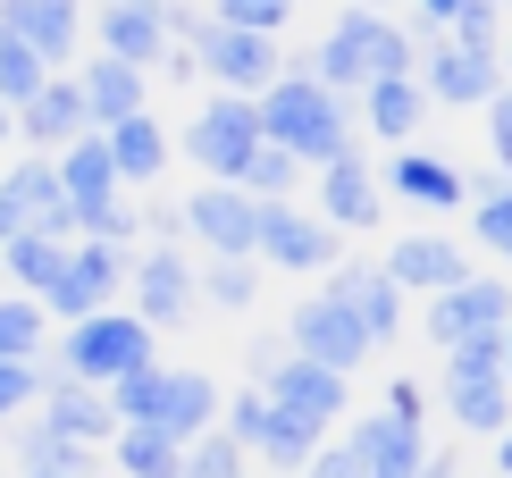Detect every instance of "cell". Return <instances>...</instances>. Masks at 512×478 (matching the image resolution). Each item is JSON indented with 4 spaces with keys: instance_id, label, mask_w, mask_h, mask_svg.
<instances>
[{
    "instance_id": "6da1fadb",
    "label": "cell",
    "mask_w": 512,
    "mask_h": 478,
    "mask_svg": "<svg viewBox=\"0 0 512 478\" xmlns=\"http://www.w3.org/2000/svg\"><path fill=\"white\" fill-rule=\"evenodd\" d=\"M252 118H261V143H277L286 160H303V177H311V168H328L336 151H353V143H361L353 101H336L328 84H311L303 68L277 76L269 93L252 101Z\"/></svg>"
},
{
    "instance_id": "6f0895ef",
    "label": "cell",
    "mask_w": 512,
    "mask_h": 478,
    "mask_svg": "<svg viewBox=\"0 0 512 478\" xmlns=\"http://www.w3.org/2000/svg\"><path fill=\"white\" fill-rule=\"evenodd\" d=\"M353 9H378V17H387V9H395V0H353Z\"/></svg>"
},
{
    "instance_id": "74e56055",
    "label": "cell",
    "mask_w": 512,
    "mask_h": 478,
    "mask_svg": "<svg viewBox=\"0 0 512 478\" xmlns=\"http://www.w3.org/2000/svg\"><path fill=\"white\" fill-rule=\"evenodd\" d=\"M177 478H252V453H244L236 437H219V428H202V437L185 445Z\"/></svg>"
},
{
    "instance_id": "7a4b0ae2",
    "label": "cell",
    "mask_w": 512,
    "mask_h": 478,
    "mask_svg": "<svg viewBox=\"0 0 512 478\" xmlns=\"http://www.w3.org/2000/svg\"><path fill=\"white\" fill-rule=\"evenodd\" d=\"M412 68H420L412 26H403V17H378V9H345L319 34V51L303 59V76L328 84L336 101H353L361 84H378V76H412Z\"/></svg>"
},
{
    "instance_id": "f546056e",
    "label": "cell",
    "mask_w": 512,
    "mask_h": 478,
    "mask_svg": "<svg viewBox=\"0 0 512 478\" xmlns=\"http://www.w3.org/2000/svg\"><path fill=\"white\" fill-rule=\"evenodd\" d=\"M59 260H68V244H51V235H17V244H0V286L42 302L51 277H59Z\"/></svg>"
},
{
    "instance_id": "b9f144b4",
    "label": "cell",
    "mask_w": 512,
    "mask_h": 478,
    "mask_svg": "<svg viewBox=\"0 0 512 478\" xmlns=\"http://www.w3.org/2000/svg\"><path fill=\"white\" fill-rule=\"evenodd\" d=\"M378 420L420 428V437H429V386H420V378H387V395H378Z\"/></svg>"
},
{
    "instance_id": "ee69618b",
    "label": "cell",
    "mask_w": 512,
    "mask_h": 478,
    "mask_svg": "<svg viewBox=\"0 0 512 478\" xmlns=\"http://www.w3.org/2000/svg\"><path fill=\"white\" fill-rule=\"evenodd\" d=\"M277 361H286V328H252L244 336V386H269Z\"/></svg>"
},
{
    "instance_id": "1f68e13d",
    "label": "cell",
    "mask_w": 512,
    "mask_h": 478,
    "mask_svg": "<svg viewBox=\"0 0 512 478\" xmlns=\"http://www.w3.org/2000/svg\"><path fill=\"white\" fill-rule=\"evenodd\" d=\"M42 353H51V319H42V302H26V294L0 286V361L34 369Z\"/></svg>"
},
{
    "instance_id": "db71d44e",
    "label": "cell",
    "mask_w": 512,
    "mask_h": 478,
    "mask_svg": "<svg viewBox=\"0 0 512 478\" xmlns=\"http://www.w3.org/2000/svg\"><path fill=\"white\" fill-rule=\"evenodd\" d=\"M496 361H504V386H512V319H504V336H496Z\"/></svg>"
},
{
    "instance_id": "681fc988",
    "label": "cell",
    "mask_w": 512,
    "mask_h": 478,
    "mask_svg": "<svg viewBox=\"0 0 512 478\" xmlns=\"http://www.w3.org/2000/svg\"><path fill=\"white\" fill-rule=\"evenodd\" d=\"M303 478H361L353 470V453H345V437H319V453H311V470Z\"/></svg>"
},
{
    "instance_id": "83f0119b",
    "label": "cell",
    "mask_w": 512,
    "mask_h": 478,
    "mask_svg": "<svg viewBox=\"0 0 512 478\" xmlns=\"http://www.w3.org/2000/svg\"><path fill=\"white\" fill-rule=\"evenodd\" d=\"M437 403H445V420H454L462 437H487V445H496L504 420H512V386L504 378H445Z\"/></svg>"
},
{
    "instance_id": "e575fe53",
    "label": "cell",
    "mask_w": 512,
    "mask_h": 478,
    "mask_svg": "<svg viewBox=\"0 0 512 478\" xmlns=\"http://www.w3.org/2000/svg\"><path fill=\"white\" fill-rule=\"evenodd\" d=\"M471 235H479V252H496V260H512V185L487 168V177H471Z\"/></svg>"
},
{
    "instance_id": "bcb514c9",
    "label": "cell",
    "mask_w": 512,
    "mask_h": 478,
    "mask_svg": "<svg viewBox=\"0 0 512 478\" xmlns=\"http://www.w3.org/2000/svg\"><path fill=\"white\" fill-rule=\"evenodd\" d=\"M445 378H504V361H496V336H479V344H454V353H445Z\"/></svg>"
},
{
    "instance_id": "60d3db41",
    "label": "cell",
    "mask_w": 512,
    "mask_h": 478,
    "mask_svg": "<svg viewBox=\"0 0 512 478\" xmlns=\"http://www.w3.org/2000/svg\"><path fill=\"white\" fill-rule=\"evenodd\" d=\"M445 42H462V51H504V0H462V17L445 26Z\"/></svg>"
},
{
    "instance_id": "2e32d148",
    "label": "cell",
    "mask_w": 512,
    "mask_h": 478,
    "mask_svg": "<svg viewBox=\"0 0 512 478\" xmlns=\"http://www.w3.org/2000/svg\"><path fill=\"white\" fill-rule=\"evenodd\" d=\"M269 411H286V420H303V428H319V437H328V428H345V411H353V378H336V369H319V361H277L269 369Z\"/></svg>"
},
{
    "instance_id": "7402d4cb",
    "label": "cell",
    "mask_w": 512,
    "mask_h": 478,
    "mask_svg": "<svg viewBox=\"0 0 512 478\" xmlns=\"http://www.w3.org/2000/svg\"><path fill=\"white\" fill-rule=\"evenodd\" d=\"M0 202L26 219V235H51V244H76V210H68V193H59L51 177V160H17L9 177H0Z\"/></svg>"
},
{
    "instance_id": "8d00e7d4",
    "label": "cell",
    "mask_w": 512,
    "mask_h": 478,
    "mask_svg": "<svg viewBox=\"0 0 512 478\" xmlns=\"http://www.w3.org/2000/svg\"><path fill=\"white\" fill-rule=\"evenodd\" d=\"M294 185H303V160H286L277 143H261V151L236 168V193H244V202H294Z\"/></svg>"
},
{
    "instance_id": "9a60e30c",
    "label": "cell",
    "mask_w": 512,
    "mask_h": 478,
    "mask_svg": "<svg viewBox=\"0 0 512 478\" xmlns=\"http://www.w3.org/2000/svg\"><path fill=\"white\" fill-rule=\"evenodd\" d=\"M0 34L26 42L51 76H68L84 59V0H0Z\"/></svg>"
},
{
    "instance_id": "91938a15",
    "label": "cell",
    "mask_w": 512,
    "mask_h": 478,
    "mask_svg": "<svg viewBox=\"0 0 512 478\" xmlns=\"http://www.w3.org/2000/svg\"><path fill=\"white\" fill-rule=\"evenodd\" d=\"M0 453H9V445H0Z\"/></svg>"
},
{
    "instance_id": "7c38bea8",
    "label": "cell",
    "mask_w": 512,
    "mask_h": 478,
    "mask_svg": "<svg viewBox=\"0 0 512 478\" xmlns=\"http://www.w3.org/2000/svg\"><path fill=\"white\" fill-rule=\"evenodd\" d=\"M412 84H420L429 101H445V110H487V101L504 93V59H496V51H462V42L429 34V42H420Z\"/></svg>"
},
{
    "instance_id": "4316f807",
    "label": "cell",
    "mask_w": 512,
    "mask_h": 478,
    "mask_svg": "<svg viewBox=\"0 0 512 478\" xmlns=\"http://www.w3.org/2000/svg\"><path fill=\"white\" fill-rule=\"evenodd\" d=\"M93 51H101V59H118V68H143V76H152V68H160V51H168L160 9H101Z\"/></svg>"
},
{
    "instance_id": "8992f818",
    "label": "cell",
    "mask_w": 512,
    "mask_h": 478,
    "mask_svg": "<svg viewBox=\"0 0 512 478\" xmlns=\"http://www.w3.org/2000/svg\"><path fill=\"white\" fill-rule=\"evenodd\" d=\"M504 319H512V277H504V269H471L462 286H445L429 311H420V328H429L437 353H454V344L504 336Z\"/></svg>"
},
{
    "instance_id": "30bf717a",
    "label": "cell",
    "mask_w": 512,
    "mask_h": 478,
    "mask_svg": "<svg viewBox=\"0 0 512 478\" xmlns=\"http://www.w3.org/2000/svg\"><path fill=\"white\" fill-rule=\"evenodd\" d=\"M261 151V118H252V101H236V93H210L202 110H194V126H185V160L202 168L210 185H236V168Z\"/></svg>"
},
{
    "instance_id": "680465c9",
    "label": "cell",
    "mask_w": 512,
    "mask_h": 478,
    "mask_svg": "<svg viewBox=\"0 0 512 478\" xmlns=\"http://www.w3.org/2000/svg\"><path fill=\"white\" fill-rule=\"evenodd\" d=\"M0 143H9V110H0Z\"/></svg>"
},
{
    "instance_id": "ac0fdd59",
    "label": "cell",
    "mask_w": 512,
    "mask_h": 478,
    "mask_svg": "<svg viewBox=\"0 0 512 478\" xmlns=\"http://www.w3.org/2000/svg\"><path fill=\"white\" fill-rule=\"evenodd\" d=\"M9 135L26 143V160H59L68 143L93 135V118H84V93H76V76H51L42 93L26 101V110L9 118Z\"/></svg>"
},
{
    "instance_id": "816d5d0a",
    "label": "cell",
    "mask_w": 512,
    "mask_h": 478,
    "mask_svg": "<svg viewBox=\"0 0 512 478\" xmlns=\"http://www.w3.org/2000/svg\"><path fill=\"white\" fill-rule=\"evenodd\" d=\"M420 478H462V453H420Z\"/></svg>"
},
{
    "instance_id": "484cf974",
    "label": "cell",
    "mask_w": 512,
    "mask_h": 478,
    "mask_svg": "<svg viewBox=\"0 0 512 478\" xmlns=\"http://www.w3.org/2000/svg\"><path fill=\"white\" fill-rule=\"evenodd\" d=\"M378 185L403 193V202H420V210H462L471 202V177H462L454 160H437V151H395Z\"/></svg>"
},
{
    "instance_id": "ffe728a7",
    "label": "cell",
    "mask_w": 512,
    "mask_h": 478,
    "mask_svg": "<svg viewBox=\"0 0 512 478\" xmlns=\"http://www.w3.org/2000/svg\"><path fill=\"white\" fill-rule=\"evenodd\" d=\"M378 269H387V286L412 302V294H445V286H462V277H471V252L454 244V235H403V244L378 260Z\"/></svg>"
},
{
    "instance_id": "f6af8a7d",
    "label": "cell",
    "mask_w": 512,
    "mask_h": 478,
    "mask_svg": "<svg viewBox=\"0 0 512 478\" xmlns=\"http://www.w3.org/2000/svg\"><path fill=\"white\" fill-rule=\"evenodd\" d=\"M487 151H496V177L512 185V84L487 101Z\"/></svg>"
},
{
    "instance_id": "9c48e42d",
    "label": "cell",
    "mask_w": 512,
    "mask_h": 478,
    "mask_svg": "<svg viewBox=\"0 0 512 478\" xmlns=\"http://www.w3.org/2000/svg\"><path fill=\"white\" fill-rule=\"evenodd\" d=\"M378 210H387V185H378V160L370 151H336L328 168H311V219L336 227V235H361L378 227Z\"/></svg>"
},
{
    "instance_id": "836d02e7",
    "label": "cell",
    "mask_w": 512,
    "mask_h": 478,
    "mask_svg": "<svg viewBox=\"0 0 512 478\" xmlns=\"http://www.w3.org/2000/svg\"><path fill=\"white\" fill-rule=\"evenodd\" d=\"M194 294L210 302V311H227V319H252V302H261V269H252V260H202Z\"/></svg>"
},
{
    "instance_id": "9f6ffc18",
    "label": "cell",
    "mask_w": 512,
    "mask_h": 478,
    "mask_svg": "<svg viewBox=\"0 0 512 478\" xmlns=\"http://www.w3.org/2000/svg\"><path fill=\"white\" fill-rule=\"evenodd\" d=\"M496 59H504V84H512V34H504V51H496Z\"/></svg>"
},
{
    "instance_id": "d6986e66",
    "label": "cell",
    "mask_w": 512,
    "mask_h": 478,
    "mask_svg": "<svg viewBox=\"0 0 512 478\" xmlns=\"http://www.w3.org/2000/svg\"><path fill=\"white\" fill-rule=\"evenodd\" d=\"M177 210H185V244H202V260H252V202L236 185H194Z\"/></svg>"
},
{
    "instance_id": "ba28073f",
    "label": "cell",
    "mask_w": 512,
    "mask_h": 478,
    "mask_svg": "<svg viewBox=\"0 0 512 478\" xmlns=\"http://www.w3.org/2000/svg\"><path fill=\"white\" fill-rule=\"evenodd\" d=\"M126 294H135V319L143 328H185V319L202 311L194 294V260H185L177 244H135V260H126Z\"/></svg>"
},
{
    "instance_id": "f5cc1de1",
    "label": "cell",
    "mask_w": 512,
    "mask_h": 478,
    "mask_svg": "<svg viewBox=\"0 0 512 478\" xmlns=\"http://www.w3.org/2000/svg\"><path fill=\"white\" fill-rule=\"evenodd\" d=\"M496 478H512V420H504V437H496Z\"/></svg>"
},
{
    "instance_id": "d590c367",
    "label": "cell",
    "mask_w": 512,
    "mask_h": 478,
    "mask_svg": "<svg viewBox=\"0 0 512 478\" xmlns=\"http://www.w3.org/2000/svg\"><path fill=\"white\" fill-rule=\"evenodd\" d=\"M17 462H26V478H93V462L101 453H84V445H68V437H51V428H26L17 437Z\"/></svg>"
},
{
    "instance_id": "c3c4849f",
    "label": "cell",
    "mask_w": 512,
    "mask_h": 478,
    "mask_svg": "<svg viewBox=\"0 0 512 478\" xmlns=\"http://www.w3.org/2000/svg\"><path fill=\"white\" fill-rule=\"evenodd\" d=\"M34 403V369H17V361H0V428L17 420V411Z\"/></svg>"
},
{
    "instance_id": "5bb4252c",
    "label": "cell",
    "mask_w": 512,
    "mask_h": 478,
    "mask_svg": "<svg viewBox=\"0 0 512 478\" xmlns=\"http://www.w3.org/2000/svg\"><path fill=\"white\" fill-rule=\"evenodd\" d=\"M34 403H42V428H51V437H68V445H110L118 437V420H110V395H93V386H76L68 369H59L51 353L34 361Z\"/></svg>"
},
{
    "instance_id": "f35d334b",
    "label": "cell",
    "mask_w": 512,
    "mask_h": 478,
    "mask_svg": "<svg viewBox=\"0 0 512 478\" xmlns=\"http://www.w3.org/2000/svg\"><path fill=\"white\" fill-rule=\"evenodd\" d=\"M42 84H51V68H42V59L26 51V42H9V34H0V110H26V101L42 93Z\"/></svg>"
},
{
    "instance_id": "277c9868",
    "label": "cell",
    "mask_w": 512,
    "mask_h": 478,
    "mask_svg": "<svg viewBox=\"0 0 512 478\" xmlns=\"http://www.w3.org/2000/svg\"><path fill=\"white\" fill-rule=\"evenodd\" d=\"M51 361L68 369L76 386H93V395H110V386H126L135 369L160 361V336L143 328L135 311H101V319H76V328H59Z\"/></svg>"
},
{
    "instance_id": "cb8c5ba5",
    "label": "cell",
    "mask_w": 512,
    "mask_h": 478,
    "mask_svg": "<svg viewBox=\"0 0 512 478\" xmlns=\"http://www.w3.org/2000/svg\"><path fill=\"white\" fill-rule=\"evenodd\" d=\"M101 151H110V177H118V193H135V185H160L168 177V126L143 110V118H118V126H101Z\"/></svg>"
},
{
    "instance_id": "7dc6e473",
    "label": "cell",
    "mask_w": 512,
    "mask_h": 478,
    "mask_svg": "<svg viewBox=\"0 0 512 478\" xmlns=\"http://www.w3.org/2000/svg\"><path fill=\"white\" fill-rule=\"evenodd\" d=\"M143 210V244H185V210L177 202H135Z\"/></svg>"
},
{
    "instance_id": "d4e9b609",
    "label": "cell",
    "mask_w": 512,
    "mask_h": 478,
    "mask_svg": "<svg viewBox=\"0 0 512 478\" xmlns=\"http://www.w3.org/2000/svg\"><path fill=\"white\" fill-rule=\"evenodd\" d=\"M420 118H429V93H420L412 76H378V84H361V93H353V126H370V135L395 143V151H412Z\"/></svg>"
},
{
    "instance_id": "4dcf8cb0",
    "label": "cell",
    "mask_w": 512,
    "mask_h": 478,
    "mask_svg": "<svg viewBox=\"0 0 512 478\" xmlns=\"http://www.w3.org/2000/svg\"><path fill=\"white\" fill-rule=\"evenodd\" d=\"M311 453H319V428L286 420V411H269V420H261V437H252V462H261V470H277V478H303V470H311Z\"/></svg>"
},
{
    "instance_id": "94428289",
    "label": "cell",
    "mask_w": 512,
    "mask_h": 478,
    "mask_svg": "<svg viewBox=\"0 0 512 478\" xmlns=\"http://www.w3.org/2000/svg\"><path fill=\"white\" fill-rule=\"evenodd\" d=\"M0 478H9V470H0Z\"/></svg>"
},
{
    "instance_id": "7bdbcfd3",
    "label": "cell",
    "mask_w": 512,
    "mask_h": 478,
    "mask_svg": "<svg viewBox=\"0 0 512 478\" xmlns=\"http://www.w3.org/2000/svg\"><path fill=\"white\" fill-rule=\"evenodd\" d=\"M160 26H168V51H202L210 9H202V0H168V9H160Z\"/></svg>"
},
{
    "instance_id": "52a82bcc",
    "label": "cell",
    "mask_w": 512,
    "mask_h": 478,
    "mask_svg": "<svg viewBox=\"0 0 512 478\" xmlns=\"http://www.w3.org/2000/svg\"><path fill=\"white\" fill-rule=\"evenodd\" d=\"M126 260L135 252H110V244H68V260H59V277H51V294H42V319H101V311H118V294H126Z\"/></svg>"
},
{
    "instance_id": "ab89813d",
    "label": "cell",
    "mask_w": 512,
    "mask_h": 478,
    "mask_svg": "<svg viewBox=\"0 0 512 478\" xmlns=\"http://www.w3.org/2000/svg\"><path fill=\"white\" fill-rule=\"evenodd\" d=\"M286 17H294V0H210V26H244V34H286Z\"/></svg>"
},
{
    "instance_id": "44dd1931",
    "label": "cell",
    "mask_w": 512,
    "mask_h": 478,
    "mask_svg": "<svg viewBox=\"0 0 512 478\" xmlns=\"http://www.w3.org/2000/svg\"><path fill=\"white\" fill-rule=\"evenodd\" d=\"M68 76H76V93H84V118H93V135H101V126H118V118H143V110H152V76H143V68H118V59L84 51Z\"/></svg>"
},
{
    "instance_id": "f907efd6",
    "label": "cell",
    "mask_w": 512,
    "mask_h": 478,
    "mask_svg": "<svg viewBox=\"0 0 512 478\" xmlns=\"http://www.w3.org/2000/svg\"><path fill=\"white\" fill-rule=\"evenodd\" d=\"M152 76H168V84H194L202 68H194V51H160V68Z\"/></svg>"
},
{
    "instance_id": "11a10c76",
    "label": "cell",
    "mask_w": 512,
    "mask_h": 478,
    "mask_svg": "<svg viewBox=\"0 0 512 478\" xmlns=\"http://www.w3.org/2000/svg\"><path fill=\"white\" fill-rule=\"evenodd\" d=\"M101 9H168V0H101Z\"/></svg>"
},
{
    "instance_id": "5b68a950",
    "label": "cell",
    "mask_w": 512,
    "mask_h": 478,
    "mask_svg": "<svg viewBox=\"0 0 512 478\" xmlns=\"http://www.w3.org/2000/svg\"><path fill=\"white\" fill-rule=\"evenodd\" d=\"M345 260V235L319 227L303 202H252V269H286V277H328Z\"/></svg>"
},
{
    "instance_id": "8fae6325",
    "label": "cell",
    "mask_w": 512,
    "mask_h": 478,
    "mask_svg": "<svg viewBox=\"0 0 512 478\" xmlns=\"http://www.w3.org/2000/svg\"><path fill=\"white\" fill-rule=\"evenodd\" d=\"M286 353H294V361L336 369V378H353V369L370 361V336L353 328V311H345L336 294H319V286H311V294L286 311Z\"/></svg>"
},
{
    "instance_id": "3957f363",
    "label": "cell",
    "mask_w": 512,
    "mask_h": 478,
    "mask_svg": "<svg viewBox=\"0 0 512 478\" xmlns=\"http://www.w3.org/2000/svg\"><path fill=\"white\" fill-rule=\"evenodd\" d=\"M219 403L227 395L202 369H168V361L135 369L126 386H110V420L118 428H160V437H177V445H194L202 428H219Z\"/></svg>"
},
{
    "instance_id": "603a6c76",
    "label": "cell",
    "mask_w": 512,
    "mask_h": 478,
    "mask_svg": "<svg viewBox=\"0 0 512 478\" xmlns=\"http://www.w3.org/2000/svg\"><path fill=\"white\" fill-rule=\"evenodd\" d=\"M345 453H353L361 478H420V453H429V437H420V428L378 420V411H361V420H345Z\"/></svg>"
},
{
    "instance_id": "f1b7e54d",
    "label": "cell",
    "mask_w": 512,
    "mask_h": 478,
    "mask_svg": "<svg viewBox=\"0 0 512 478\" xmlns=\"http://www.w3.org/2000/svg\"><path fill=\"white\" fill-rule=\"evenodd\" d=\"M51 177H59V193H68V210H93V202H110V193H118V177H110V151H101V135L68 143V151L51 160Z\"/></svg>"
},
{
    "instance_id": "e0dca14e",
    "label": "cell",
    "mask_w": 512,
    "mask_h": 478,
    "mask_svg": "<svg viewBox=\"0 0 512 478\" xmlns=\"http://www.w3.org/2000/svg\"><path fill=\"white\" fill-rule=\"evenodd\" d=\"M319 294H336V302L353 311V328L370 336V353H378L387 336H403V319H412V311H403V294L387 286V269H378V260H336V269L319 277Z\"/></svg>"
},
{
    "instance_id": "d6a6232c",
    "label": "cell",
    "mask_w": 512,
    "mask_h": 478,
    "mask_svg": "<svg viewBox=\"0 0 512 478\" xmlns=\"http://www.w3.org/2000/svg\"><path fill=\"white\" fill-rule=\"evenodd\" d=\"M177 462H185V445L160 437V428H118L110 437V470L118 478H177Z\"/></svg>"
},
{
    "instance_id": "4fadbf2b",
    "label": "cell",
    "mask_w": 512,
    "mask_h": 478,
    "mask_svg": "<svg viewBox=\"0 0 512 478\" xmlns=\"http://www.w3.org/2000/svg\"><path fill=\"white\" fill-rule=\"evenodd\" d=\"M194 68H202L210 84H219V93H236V101H261L269 84L294 68V59L277 51L269 34H244V26H210V34H202V51H194Z\"/></svg>"
}]
</instances>
